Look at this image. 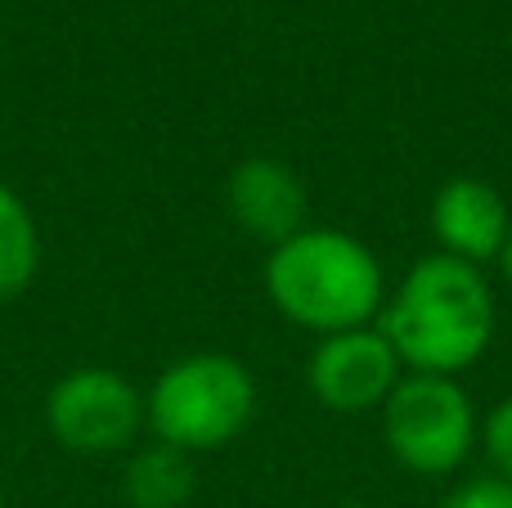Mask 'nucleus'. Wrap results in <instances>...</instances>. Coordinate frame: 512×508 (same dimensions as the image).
I'll return each mask as SVG.
<instances>
[{
  "label": "nucleus",
  "instance_id": "obj_1",
  "mask_svg": "<svg viewBox=\"0 0 512 508\" xmlns=\"http://www.w3.org/2000/svg\"><path fill=\"white\" fill-rule=\"evenodd\" d=\"M378 315L382 338L409 374L459 378L495 338V293L486 275L445 252L414 261Z\"/></svg>",
  "mask_w": 512,
  "mask_h": 508
},
{
  "label": "nucleus",
  "instance_id": "obj_2",
  "mask_svg": "<svg viewBox=\"0 0 512 508\" xmlns=\"http://www.w3.org/2000/svg\"><path fill=\"white\" fill-rule=\"evenodd\" d=\"M265 297L283 320L319 338L364 329L387 302L382 266L355 234L306 225L265 257Z\"/></svg>",
  "mask_w": 512,
  "mask_h": 508
},
{
  "label": "nucleus",
  "instance_id": "obj_3",
  "mask_svg": "<svg viewBox=\"0 0 512 508\" xmlns=\"http://www.w3.org/2000/svg\"><path fill=\"white\" fill-rule=\"evenodd\" d=\"M256 414V378L225 351H194L171 360L144 392V423L171 450H221L248 432Z\"/></svg>",
  "mask_w": 512,
  "mask_h": 508
},
{
  "label": "nucleus",
  "instance_id": "obj_4",
  "mask_svg": "<svg viewBox=\"0 0 512 508\" xmlns=\"http://www.w3.org/2000/svg\"><path fill=\"white\" fill-rule=\"evenodd\" d=\"M382 437L400 468L418 477H445L477 450L481 419L459 378L405 374L382 401Z\"/></svg>",
  "mask_w": 512,
  "mask_h": 508
},
{
  "label": "nucleus",
  "instance_id": "obj_5",
  "mask_svg": "<svg viewBox=\"0 0 512 508\" xmlns=\"http://www.w3.org/2000/svg\"><path fill=\"white\" fill-rule=\"evenodd\" d=\"M45 423L63 450L113 455L126 450L144 428V392L117 369L86 365L63 374L45 396Z\"/></svg>",
  "mask_w": 512,
  "mask_h": 508
},
{
  "label": "nucleus",
  "instance_id": "obj_6",
  "mask_svg": "<svg viewBox=\"0 0 512 508\" xmlns=\"http://www.w3.org/2000/svg\"><path fill=\"white\" fill-rule=\"evenodd\" d=\"M400 378H405V365L391 351V342L382 338V329H373V324L319 338L315 356L306 365V383L315 392V401L337 414L382 410V401L391 396V387Z\"/></svg>",
  "mask_w": 512,
  "mask_h": 508
},
{
  "label": "nucleus",
  "instance_id": "obj_7",
  "mask_svg": "<svg viewBox=\"0 0 512 508\" xmlns=\"http://www.w3.org/2000/svg\"><path fill=\"white\" fill-rule=\"evenodd\" d=\"M432 234L445 257H459L468 266L504 257V243L512 234V212L490 180L454 176L432 198Z\"/></svg>",
  "mask_w": 512,
  "mask_h": 508
},
{
  "label": "nucleus",
  "instance_id": "obj_8",
  "mask_svg": "<svg viewBox=\"0 0 512 508\" xmlns=\"http://www.w3.org/2000/svg\"><path fill=\"white\" fill-rule=\"evenodd\" d=\"M225 207L239 230L270 248L306 230V185L279 158H243L225 180Z\"/></svg>",
  "mask_w": 512,
  "mask_h": 508
},
{
  "label": "nucleus",
  "instance_id": "obj_9",
  "mask_svg": "<svg viewBox=\"0 0 512 508\" xmlns=\"http://www.w3.org/2000/svg\"><path fill=\"white\" fill-rule=\"evenodd\" d=\"M122 491L131 508H185L194 495V464L185 450H171L158 441L126 464Z\"/></svg>",
  "mask_w": 512,
  "mask_h": 508
},
{
  "label": "nucleus",
  "instance_id": "obj_10",
  "mask_svg": "<svg viewBox=\"0 0 512 508\" xmlns=\"http://www.w3.org/2000/svg\"><path fill=\"white\" fill-rule=\"evenodd\" d=\"M41 270V230L14 189L0 180V302L27 293Z\"/></svg>",
  "mask_w": 512,
  "mask_h": 508
},
{
  "label": "nucleus",
  "instance_id": "obj_11",
  "mask_svg": "<svg viewBox=\"0 0 512 508\" xmlns=\"http://www.w3.org/2000/svg\"><path fill=\"white\" fill-rule=\"evenodd\" d=\"M481 450H486L490 468H495V477H504L512 486V396L495 405V410L481 419Z\"/></svg>",
  "mask_w": 512,
  "mask_h": 508
},
{
  "label": "nucleus",
  "instance_id": "obj_12",
  "mask_svg": "<svg viewBox=\"0 0 512 508\" xmlns=\"http://www.w3.org/2000/svg\"><path fill=\"white\" fill-rule=\"evenodd\" d=\"M436 508H512V486L504 477L486 473V477H468L445 495Z\"/></svg>",
  "mask_w": 512,
  "mask_h": 508
},
{
  "label": "nucleus",
  "instance_id": "obj_13",
  "mask_svg": "<svg viewBox=\"0 0 512 508\" xmlns=\"http://www.w3.org/2000/svg\"><path fill=\"white\" fill-rule=\"evenodd\" d=\"M499 261H504V275H508V284H512V234H508V243H504V257H499Z\"/></svg>",
  "mask_w": 512,
  "mask_h": 508
},
{
  "label": "nucleus",
  "instance_id": "obj_14",
  "mask_svg": "<svg viewBox=\"0 0 512 508\" xmlns=\"http://www.w3.org/2000/svg\"><path fill=\"white\" fill-rule=\"evenodd\" d=\"M346 508H369V504H346Z\"/></svg>",
  "mask_w": 512,
  "mask_h": 508
},
{
  "label": "nucleus",
  "instance_id": "obj_15",
  "mask_svg": "<svg viewBox=\"0 0 512 508\" xmlns=\"http://www.w3.org/2000/svg\"><path fill=\"white\" fill-rule=\"evenodd\" d=\"M0 508H5V500H0Z\"/></svg>",
  "mask_w": 512,
  "mask_h": 508
}]
</instances>
